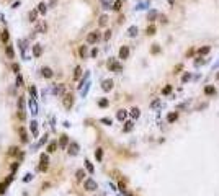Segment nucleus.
Segmentation results:
<instances>
[{"mask_svg": "<svg viewBox=\"0 0 219 196\" xmlns=\"http://www.w3.org/2000/svg\"><path fill=\"white\" fill-rule=\"evenodd\" d=\"M119 189H121V191H126V185H124V183H123V181H121V183H119Z\"/></svg>", "mask_w": 219, "mask_h": 196, "instance_id": "09e8293b", "label": "nucleus"}, {"mask_svg": "<svg viewBox=\"0 0 219 196\" xmlns=\"http://www.w3.org/2000/svg\"><path fill=\"white\" fill-rule=\"evenodd\" d=\"M216 78H217V80H219V72H217V75H216Z\"/></svg>", "mask_w": 219, "mask_h": 196, "instance_id": "6e6d98bb", "label": "nucleus"}, {"mask_svg": "<svg viewBox=\"0 0 219 196\" xmlns=\"http://www.w3.org/2000/svg\"><path fill=\"white\" fill-rule=\"evenodd\" d=\"M127 34H129L131 38H134V36L137 34V26H129V29H127Z\"/></svg>", "mask_w": 219, "mask_h": 196, "instance_id": "aec40b11", "label": "nucleus"}, {"mask_svg": "<svg viewBox=\"0 0 219 196\" xmlns=\"http://www.w3.org/2000/svg\"><path fill=\"white\" fill-rule=\"evenodd\" d=\"M155 16H157V11H150V13H149V16H147V18H149V20L152 21V20H154V18H155Z\"/></svg>", "mask_w": 219, "mask_h": 196, "instance_id": "ea45409f", "label": "nucleus"}, {"mask_svg": "<svg viewBox=\"0 0 219 196\" xmlns=\"http://www.w3.org/2000/svg\"><path fill=\"white\" fill-rule=\"evenodd\" d=\"M5 52H7V57L8 59H15V51H13V47H11L10 44L5 46Z\"/></svg>", "mask_w": 219, "mask_h": 196, "instance_id": "f8f14e48", "label": "nucleus"}, {"mask_svg": "<svg viewBox=\"0 0 219 196\" xmlns=\"http://www.w3.org/2000/svg\"><path fill=\"white\" fill-rule=\"evenodd\" d=\"M126 116H127V113L124 111V109H119V111L116 113V118H118L119 121H124V119H126Z\"/></svg>", "mask_w": 219, "mask_h": 196, "instance_id": "f3484780", "label": "nucleus"}, {"mask_svg": "<svg viewBox=\"0 0 219 196\" xmlns=\"http://www.w3.org/2000/svg\"><path fill=\"white\" fill-rule=\"evenodd\" d=\"M101 38V34L98 31H92V33H88L87 34V42L88 44H95V42H98Z\"/></svg>", "mask_w": 219, "mask_h": 196, "instance_id": "f03ea898", "label": "nucleus"}, {"mask_svg": "<svg viewBox=\"0 0 219 196\" xmlns=\"http://www.w3.org/2000/svg\"><path fill=\"white\" fill-rule=\"evenodd\" d=\"M29 93H31L33 98H36V88L34 87H29Z\"/></svg>", "mask_w": 219, "mask_h": 196, "instance_id": "a19ab883", "label": "nucleus"}, {"mask_svg": "<svg viewBox=\"0 0 219 196\" xmlns=\"http://www.w3.org/2000/svg\"><path fill=\"white\" fill-rule=\"evenodd\" d=\"M103 38H105V39L108 41L110 38H111V31H106V33H105V36H103Z\"/></svg>", "mask_w": 219, "mask_h": 196, "instance_id": "a18cd8bd", "label": "nucleus"}, {"mask_svg": "<svg viewBox=\"0 0 219 196\" xmlns=\"http://www.w3.org/2000/svg\"><path fill=\"white\" fill-rule=\"evenodd\" d=\"M101 88H103V91H110L113 88V80H103V83H101Z\"/></svg>", "mask_w": 219, "mask_h": 196, "instance_id": "1a4fd4ad", "label": "nucleus"}, {"mask_svg": "<svg viewBox=\"0 0 219 196\" xmlns=\"http://www.w3.org/2000/svg\"><path fill=\"white\" fill-rule=\"evenodd\" d=\"M101 123H105V124H111V119H110V118H101Z\"/></svg>", "mask_w": 219, "mask_h": 196, "instance_id": "c03bdc74", "label": "nucleus"}, {"mask_svg": "<svg viewBox=\"0 0 219 196\" xmlns=\"http://www.w3.org/2000/svg\"><path fill=\"white\" fill-rule=\"evenodd\" d=\"M52 91L56 95H64V85H56V87L52 88Z\"/></svg>", "mask_w": 219, "mask_h": 196, "instance_id": "2eb2a0df", "label": "nucleus"}, {"mask_svg": "<svg viewBox=\"0 0 219 196\" xmlns=\"http://www.w3.org/2000/svg\"><path fill=\"white\" fill-rule=\"evenodd\" d=\"M41 162H42V163H47V162H49V158H47V155H44V154H42V155H41Z\"/></svg>", "mask_w": 219, "mask_h": 196, "instance_id": "37998d69", "label": "nucleus"}, {"mask_svg": "<svg viewBox=\"0 0 219 196\" xmlns=\"http://www.w3.org/2000/svg\"><path fill=\"white\" fill-rule=\"evenodd\" d=\"M108 67H110V70H114V72H119L121 70V64H118L114 59H110L108 60Z\"/></svg>", "mask_w": 219, "mask_h": 196, "instance_id": "20e7f679", "label": "nucleus"}, {"mask_svg": "<svg viewBox=\"0 0 219 196\" xmlns=\"http://www.w3.org/2000/svg\"><path fill=\"white\" fill-rule=\"evenodd\" d=\"M85 168H87L90 173H93V172H95V168H93V165L90 163V160H85Z\"/></svg>", "mask_w": 219, "mask_h": 196, "instance_id": "a878e982", "label": "nucleus"}, {"mask_svg": "<svg viewBox=\"0 0 219 196\" xmlns=\"http://www.w3.org/2000/svg\"><path fill=\"white\" fill-rule=\"evenodd\" d=\"M46 29H47L46 23H44V21H41V23H38V26H36V33H44Z\"/></svg>", "mask_w": 219, "mask_h": 196, "instance_id": "ddd939ff", "label": "nucleus"}, {"mask_svg": "<svg viewBox=\"0 0 219 196\" xmlns=\"http://www.w3.org/2000/svg\"><path fill=\"white\" fill-rule=\"evenodd\" d=\"M78 54H80L82 57L87 56V46H80V49H78Z\"/></svg>", "mask_w": 219, "mask_h": 196, "instance_id": "c756f323", "label": "nucleus"}, {"mask_svg": "<svg viewBox=\"0 0 219 196\" xmlns=\"http://www.w3.org/2000/svg\"><path fill=\"white\" fill-rule=\"evenodd\" d=\"M39 11L38 10H33V11H29V21H36V16H38Z\"/></svg>", "mask_w": 219, "mask_h": 196, "instance_id": "393cba45", "label": "nucleus"}, {"mask_svg": "<svg viewBox=\"0 0 219 196\" xmlns=\"http://www.w3.org/2000/svg\"><path fill=\"white\" fill-rule=\"evenodd\" d=\"M67 144H69V136L62 134L60 139H59V147H60V149H67Z\"/></svg>", "mask_w": 219, "mask_h": 196, "instance_id": "0eeeda50", "label": "nucleus"}, {"mask_svg": "<svg viewBox=\"0 0 219 196\" xmlns=\"http://www.w3.org/2000/svg\"><path fill=\"white\" fill-rule=\"evenodd\" d=\"M204 93H206V95H214V93H216V88L212 87V85H208V87L204 88Z\"/></svg>", "mask_w": 219, "mask_h": 196, "instance_id": "6ab92c4d", "label": "nucleus"}, {"mask_svg": "<svg viewBox=\"0 0 219 196\" xmlns=\"http://www.w3.org/2000/svg\"><path fill=\"white\" fill-rule=\"evenodd\" d=\"M190 78H191V75H190V74H185V75H183V78H181V82H188V80H190Z\"/></svg>", "mask_w": 219, "mask_h": 196, "instance_id": "58836bf2", "label": "nucleus"}, {"mask_svg": "<svg viewBox=\"0 0 219 196\" xmlns=\"http://www.w3.org/2000/svg\"><path fill=\"white\" fill-rule=\"evenodd\" d=\"M145 33H147L149 36L155 34V26H154V24H150V26H147V29H145Z\"/></svg>", "mask_w": 219, "mask_h": 196, "instance_id": "bb28decb", "label": "nucleus"}, {"mask_svg": "<svg viewBox=\"0 0 219 196\" xmlns=\"http://www.w3.org/2000/svg\"><path fill=\"white\" fill-rule=\"evenodd\" d=\"M121 5H123V0H116V2H114V5H113V10H114V11H119V10H121Z\"/></svg>", "mask_w": 219, "mask_h": 196, "instance_id": "b1692460", "label": "nucleus"}, {"mask_svg": "<svg viewBox=\"0 0 219 196\" xmlns=\"http://www.w3.org/2000/svg\"><path fill=\"white\" fill-rule=\"evenodd\" d=\"M67 149H69L67 152H69L70 155H77V154H78V144H77V142H70Z\"/></svg>", "mask_w": 219, "mask_h": 196, "instance_id": "39448f33", "label": "nucleus"}, {"mask_svg": "<svg viewBox=\"0 0 219 196\" xmlns=\"http://www.w3.org/2000/svg\"><path fill=\"white\" fill-rule=\"evenodd\" d=\"M193 54H194V51H193V49H190V51L186 52V56H193Z\"/></svg>", "mask_w": 219, "mask_h": 196, "instance_id": "864d4df0", "label": "nucleus"}, {"mask_svg": "<svg viewBox=\"0 0 219 196\" xmlns=\"http://www.w3.org/2000/svg\"><path fill=\"white\" fill-rule=\"evenodd\" d=\"M18 132H20V136H21V142H28V134L25 132V129H23V127H18Z\"/></svg>", "mask_w": 219, "mask_h": 196, "instance_id": "4468645a", "label": "nucleus"}, {"mask_svg": "<svg viewBox=\"0 0 219 196\" xmlns=\"http://www.w3.org/2000/svg\"><path fill=\"white\" fill-rule=\"evenodd\" d=\"M11 70H13V72H20V65H18V64H11Z\"/></svg>", "mask_w": 219, "mask_h": 196, "instance_id": "4c0bfd02", "label": "nucleus"}, {"mask_svg": "<svg viewBox=\"0 0 219 196\" xmlns=\"http://www.w3.org/2000/svg\"><path fill=\"white\" fill-rule=\"evenodd\" d=\"M106 23H108V16L106 15H101L100 20H98V24H100V26H106Z\"/></svg>", "mask_w": 219, "mask_h": 196, "instance_id": "4be33fe9", "label": "nucleus"}, {"mask_svg": "<svg viewBox=\"0 0 219 196\" xmlns=\"http://www.w3.org/2000/svg\"><path fill=\"white\" fill-rule=\"evenodd\" d=\"M95 157H96V160H101V158H103V150H101V149H96Z\"/></svg>", "mask_w": 219, "mask_h": 196, "instance_id": "2f4dec72", "label": "nucleus"}, {"mask_svg": "<svg viewBox=\"0 0 219 196\" xmlns=\"http://www.w3.org/2000/svg\"><path fill=\"white\" fill-rule=\"evenodd\" d=\"M62 105L65 109H70L72 105H74V96H72V93H64L62 95Z\"/></svg>", "mask_w": 219, "mask_h": 196, "instance_id": "f257e3e1", "label": "nucleus"}, {"mask_svg": "<svg viewBox=\"0 0 219 196\" xmlns=\"http://www.w3.org/2000/svg\"><path fill=\"white\" fill-rule=\"evenodd\" d=\"M209 49H211L209 46H204V47H201V49H199V51H198V52H199V54H201V56H204V54H208V52H209Z\"/></svg>", "mask_w": 219, "mask_h": 196, "instance_id": "7c9ffc66", "label": "nucleus"}, {"mask_svg": "<svg viewBox=\"0 0 219 196\" xmlns=\"http://www.w3.org/2000/svg\"><path fill=\"white\" fill-rule=\"evenodd\" d=\"M16 150H18L16 147H11V149H10V155H15V154H16Z\"/></svg>", "mask_w": 219, "mask_h": 196, "instance_id": "de8ad7c7", "label": "nucleus"}, {"mask_svg": "<svg viewBox=\"0 0 219 196\" xmlns=\"http://www.w3.org/2000/svg\"><path fill=\"white\" fill-rule=\"evenodd\" d=\"M80 75H82V69L77 65L75 70H74V80H78V78H80Z\"/></svg>", "mask_w": 219, "mask_h": 196, "instance_id": "412c9836", "label": "nucleus"}, {"mask_svg": "<svg viewBox=\"0 0 219 196\" xmlns=\"http://www.w3.org/2000/svg\"><path fill=\"white\" fill-rule=\"evenodd\" d=\"M98 105H100L101 108H105V106H108V100H106V98H101V100L98 101Z\"/></svg>", "mask_w": 219, "mask_h": 196, "instance_id": "c9c22d12", "label": "nucleus"}, {"mask_svg": "<svg viewBox=\"0 0 219 196\" xmlns=\"http://www.w3.org/2000/svg\"><path fill=\"white\" fill-rule=\"evenodd\" d=\"M83 176H85V172H83L82 168L75 172V178H77V181H82V180H83Z\"/></svg>", "mask_w": 219, "mask_h": 196, "instance_id": "a211bd4d", "label": "nucleus"}, {"mask_svg": "<svg viewBox=\"0 0 219 196\" xmlns=\"http://www.w3.org/2000/svg\"><path fill=\"white\" fill-rule=\"evenodd\" d=\"M150 52H152V54H159V52H160V47H159V44H154V47L150 49Z\"/></svg>", "mask_w": 219, "mask_h": 196, "instance_id": "f704fd0d", "label": "nucleus"}, {"mask_svg": "<svg viewBox=\"0 0 219 196\" xmlns=\"http://www.w3.org/2000/svg\"><path fill=\"white\" fill-rule=\"evenodd\" d=\"M96 54H98V51H96V49H93V51H92V54H90V56H92V57H95Z\"/></svg>", "mask_w": 219, "mask_h": 196, "instance_id": "603ef678", "label": "nucleus"}, {"mask_svg": "<svg viewBox=\"0 0 219 196\" xmlns=\"http://www.w3.org/2000/svg\"><path fill=\"white\" fill-rule=\"evenodd\" d=\"M18 103H20V109H18V118H20V119H25V101H23V98H20V100H18Z\"/></svg>", "mask_w": 219, "mask_h": 196, "instance_id": "423d86ee", "label": "nucleus"}, {"mask_svg": "<svg viewBox=\"0 0 219 196\" xmlns=\"http://www.w3.org/2000/svg\"><path fill=\"white\" fill-rule=\"evenodd\" d=\"M16 83H18V87H20V85L23 83V80H21V77H20V75H18V77H16Z\"/></svg>", "mask_w": 219, "mask_h": 196, "instance_id": "3c124183", "label": "nucleus"}, {"mask_svg": "<svg viewBox=\"0 0 219 196\" xmlns=\"http://www.w3.org/2000/svg\"><path fill=\"white\" fill-rule=\"evenodd\" d=\"M16 168H18V163L15 162V163H13V165H11V167H10V170H11V173H13V172H15Z\"/></svg>", "mask_w": 219, "mask_h": 196, "instance_id": "49530a36", "label": "nucleus"}, {"mask_svg": "<svg viewBox=\"0 0 219 196\" xmlns=\"http://www.w3.org/2000/svg\"><path fill=\"white\" fill-rule=\"evenodd\" d=\"M2 41L3 42L8 41V31H7V29H3V31H2Z\"/></svg>", "mask_w": 219, "mask_h": 196, "instance_id": "72a5a7b5", "label": "nucleus"}, {"mask_svg": "<svg viewBox=\"0 0 219 196\" xmlns=\"http://www.w3.org/2000/svg\"><path fill=\"white\" fill-rule=\"evenodd\" d=\"M41 54H42L41 44H34V46H33V56H34V57H41Z\"/></svg>", "mask_w": 219, "mask_h": 196, "instance_id": "9b49d317", "label": "nucleus"}, {"mask_svg": "<svg viewBox=\"0 0 219 196\" xmlns=\"http://www.w3.org/2000/svg\"><path fill=\"white\" fill-rule=\"evenodd\" d=\"M131 129H132V121H126L124 123V132L131 131Z\"/></svg>", "mask_w": 219, "mask_h": 196, "instance_id": "cd10ccee", "label": "nucleus"}, {"mask_svg": "<svg viewBox=\"0 0 219 196\" xmlns=\"http://www.w3.org/2000/svg\"><path fill=\"white\" fill-rule=\"evenodd\" d=\"M41 74H42V77H44V78H52V75H54V72L49 69V67H42Z\"/></svg>", "mask_w": 219, "mask_h": 196, "instance_id": "6e6552de", "label": "nucleus"}, {"mask_svg": "<svg viewBox=\"0 0 219 196\" xmlns=\"http://www.w3.org/2000/svg\"><path fill=\"white\" fill-rule=\"evenodd\" d=\"M31 178H33V175H31V173H28V175H26V176H25V178H23V180H25V181H29Z\"/></svg>", "mask_w": 219, "mask_h": 196, "instance_id": "8fccbe9b", "label": "nucleus"}, {"mask_svg": "<svg viewBox=\"0 0 219 196\" xmlns=\"http://www.w3.org/2000/svg\"><path fill=\"white\" fill-rule=\"evenodd\" d=\"M139 114H141V113H139L137 108H132L131 109V116H132V118H139Z\"/></svg>", "mask_w": 219, "mask_h": 196, "instance_id": "473e14b6", "label": "nucleus"}, {"mask_svg": "<svg viewBox=\"0 0 219 196\" xmlns=\"http://www.w3.org/2000/svg\"><path fill=\"white\" fill-rule=\"evenodd\" d=\"M38 11H39V13H41V15H44V13H46V11H47V5H46L44 2H41V3L38 5Z\"/></svg>", "mask_w": 219, "mask_h": 196, "instance_id": "dca6fc26", "label": "nucleus"}, {"mask_svg": "<svg viewBox=\"0 0 219 196\" xmlns=\"http://www.w3.org/2000/svg\"><path fill=\"white\" fill-rule=\"evenodd\" d=\"M177 118H178V113H170L167 116V121L168 123H173V121H177Z\"/></svg>", "mask_w": 219, "mask_h": 196, "instance_id": "5701e85b", "label": "nucleus"}, {"mask_svg": "<svg viewBox=\"0 0 219 196\" xmlns=\"http://www.w3.org/2000/svg\"><path fill=\"white\" fill-rule=\"evenodd\" d=\"M83 185H85V189H87V191H95V189L98 188V185H96V181H95V180H92V178H87Z\"/></svg>", "mask_w": 219, "mask_h": 196, "instance_id": "7ed1b4c3", "label": "nucleus"}, {"mask_svg": "<svg viewBox=\"0 0 219 196\" xmlns=\"http://www.w3.org/2000/svg\"><path fill=\"white\" fill-rule=\"evenodd\" d=\"M56 147H57V142H51L47 145V152H56Z\"/></svg>", "mask_w": 219, "mask_h": 196, "instance_id": "c85d7f7f", "label": "nucleus"}, {"mask_svg": "<svg viewBox=\"0 0 219 196\" xmlns=\"http://www.w3.org/2000/svg\"><path fill=\"white\" fill-rule=\"evenodd\" d=\"M168 2H170V5H173V2H175V0H168Z\"/></svg>", "mask_w": 219, "mask_h": 196, "instance_id": "5fc2aeb1", "label": "nucleus"}, {"mask_svg": "<svg viewBox=\"0 0 219 196\" xmlns=\"http://www.w3.org/2000/svg\"><path fill=\"white\" fill-rule=\"evenodd\" d=\"M127 56H129V47L123 46L119 49V59H127Z\"/></svg>", "mask_w": 219, "mask_h": 196, "instance_id": "9d476101", "label": "nucleus"}, {"mask_svg": "<svg viewBox=\"0 0 219 196\" xmlns=\"http://www.w3.org/2000/svg\"><path fill=\"white\" fill-rule=\"evenodd\" d=\"M170 91H172V87H170V85H167V87H163L162 93H163V95H167V93H170Z\"/></svg>", "mask_w": 219, "mask_h": 196, "instance_id": "e433bc0d", "label": "nucleus"}, {"mask_svg": "<svg viewBox=\"0 0 219 196\" xmlns=\"http://www.w3.org/2000/svg\"><path fill=\"white\" fill-rule=\"evenodd\" d=\"M31 131H33V134L38 132V129H36V121H33V123H31Z\"/></svg>", "mask_w": 219, "mask_h": 196, "instance_id": "79ce46f5", "label": "nucleus"}]
</instances>
